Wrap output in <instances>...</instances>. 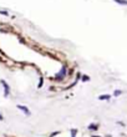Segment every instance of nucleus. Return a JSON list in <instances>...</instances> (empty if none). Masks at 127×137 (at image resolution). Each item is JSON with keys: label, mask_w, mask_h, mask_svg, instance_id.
I'll use <instances>...</instances> for the list:
<instances>
[{"label": "nucleus", "mask_w": 127, "mask_h": 137, "mask_svg": "<svg viewBox=\"0 0 127 137\" xmlns=\"http://www.w3.org/2000/svg\"><path fill=\"white\" fill-rule=\"evenodd\" d=\"M71 133H72V136L76 135V130H71Z\"/></svg>", "instance_id": "nucleus-10"}, {"label": "nucleus", "mask_w": 127, "mask_h": 137, "mask_svg": "<svg viewBox=\"0 0 127 137\" xmlns=\"http://www.w3.org/2000/svg\"><path fill=\"white\" fill-rule=\"evenodd\" d=\"M0 14H4V15H9L6 11H3V10H0Z\"/></svg>", "instance_id": "nucleus-9"}, {"label": "nucleus", "mask_w": 127, "mask_h": 137, "mask_svg": "<svg viewBox=\"0 0 127 137\" xmlns=\"http://www.w3.org/2000/svg\"><path fill=\"white\" fill-rule=\"evenodd\" d=\"M121 94H122V91H120V90H116V91L113 92V95H115V96H120Z\"/></svg>", "instance_id": "nucleus-6"}, {"label": "nucleus", "mask_w": 127, "mask_h": 137, "mask_svg": "<svg viewBox=\"0 0 127 137\" xmlns=\"http://www.w3.org/2000/svg\"><path fill=\"white\" fill-rule=\"evenodd\" d=\"M0 120H3V116H1V115H0Z\"/></svg>", "instance_id": "nucleus-11"}, {"label": "nucleus", "mask_w": 127, "mask_h": 137, "mask_svg": "<svg viewBox=\"0 0 127 137\" xmlns=\"http://www.w3.org/2000/svg\"><path fill=\"white\" fill-rule=\"evenodd\" d=\"M72 137H75V136H72Z\"/></svg>", "instance_id": "nucleus-12"}, {"label": "nucleus", "mask_w": 127, "mask_h": 137, "mask_svg": "<svg viewBox=\"0 0 127 137\" xmlns=\"http://www.w3.org/2000/svg\"><path fill=\"white\" fill-rule=\"evenodd\" d=\"M113 1L120 5H127V0H113Z\"/></svg>", "instance_id": "nucleus-4"}, {"label": "nucleus", "mask_w": 127, "mask_h": 137, "mask_svg": "<svg viewBox=\"0 0 127 137\" xmlns=\"http://www.w3.org/2000/svg\"><path fill=\"white\" fill-rule=\"evenodd\" d=\"M89 80H90V77H89V76H82V81H84V82L89 81Z\"/></svg>", "instance_id": "nucleus-7"}, {"label": "nucleus", "mask_w": 127, "mask_h": 137, "mask_svg": "<svg viewBox=\"0 0 127 137\" xmlns=\"http://www.w3.org/2000/svg\"><path fill=\"white\" fill-rule=\"evenodd\" d=\"M18 108H19V110H21V111H23L25 115H27V116H30V113H31V112H30V110L27 108L26 106H24V105H18Z\"/></svg>", "instance_id": "nucleus-2"}, {"label": "nucleus", "mask_w": 127, "mask_h": 137, "mask_svg": "<svg viewBox=\"0 0 127 137\" xmlns=\"http://www.w3.org/2000/svg\"><path fill=\"white\" fill-rule=\"evenodd\" d=\"M89 128H91V130H95V128H97V126H95V125H90V127Z\"/></svg>", "instance_id": "nucleus-8"}, {"label": "nucleus", "mask_w": 127, "mask_h": 137, "mask_svg": "<svg viewBox=\"0 0 127 137\" xmlns=\"http://www.w3.org/2000/svg\"><path fill=\"white\" fill-rule=\"evenodd\" d=\"M0 84H1L3 87H4V95L8 96V95L10 94V87H9V85L6 84V81H5V80H0Z\"/></svg>", "instance_id": "nucleus-1"}, {"label": "nucleus", "mask_w": 127, "mask_h": 137, "mask_svg": "<svg viewBox=\"0 0 127 137\" xmlns=\"http://www.w3.org/2000/svg\"><path fill=\"white\" fill-rule=\"evenodd\" d=\"M65 71H66V70L62 69V70H61V72H60V75L56 76V77H57V79H62V77H64V75H65Z\"/></svg>", "instance_id": "nucleus-5"}, {"label": "nucleus", "mask_w": 127, "mask_h": 137, "mask_svg": "<svg viewBox=\"0 0 127 137\" xmlns=\"http://www.w3.org/2000/svg\"><path fill=\"white\" fill-rule=\"evenodd\" d=\"M110 95H101V96H98V100H110Z\"/></svg>", "instance_id": "nucleus-3"}]
</instances>
